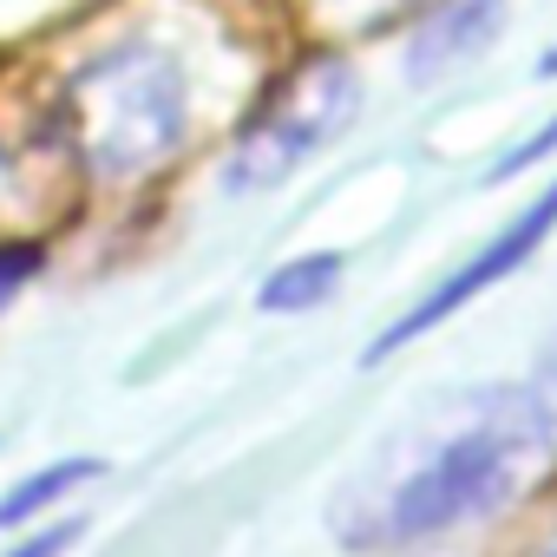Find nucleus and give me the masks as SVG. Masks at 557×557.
Here are the masks:
<instances>
[{"instance_id": "4", "label": "nucleus", "mask_w": 557, "mask_h": 557, "mask_svg": "<svg viewBox=\"0 0 557 557\" xmlns=\"http://www.w3.org/2000/svg\"><path fill=\"white\" fill-rule=\"evenodd\" d=\"M550 230H557V177H550V184H544V190H537V197H531V203H524L505 230H498V236H485V243H479V249H472L453 275H440V283H433V289H426L407 315H394V322L374 335L368 361H387V355H400L407 342H420V335L446 329V322H453L459 309H472L485 289H498L505 275H518V269L544 249V236H550Z\"/></svg>"}, {"instance_id": "14", "label": "nucleus", "mask_w": 557, "mask_h": 557, "mask_svg": "<svg viewBox=\"0 0 557 557\" xmlns=\"http://www.w3.org/2000/svg\"><path fill=\"white\" fill-rule=\"evenodd\" d=\"M537 66H544V73H550V79H557V47H550V53H544V60H537Z\"/></svg>"}, {"instance_id": "3", "label": "nucleus", "mask_w": 557, "mask_h": 557, "mask_svg": "<svg viewBox=\"0 0 557 557\" xmlns=\"http://www.w3.org/2000/svg\"><path fill=\"white\" fill-rule=\"evenodd\" d=\"M361 112V73L342 53H309L275 79L256 112L243 119L230 158H223V190L230 197H256L275 190L283 177H296L315 151H329Z\"/></svg>"}, {"instance_id": "2", "label": "nucleus", "mask_w": 557, "mask_h": 557, "mask_svg": "<svg viewBox=\"0 0 557 557\" xmlns=\"http://www.w3.org/2000/svg\"><path fill=\"white\" fill-rule=\"evenodd\" d=\"M60 145L92 184H138L190 138V79L171 47L125 34L86 53L53 99Z\"/></svg>"}, {"instance_id": "7", "label": "nucleus", "mask_w": 557, "mask_h": 557, "mask_svg": "<svg viewBox=\"0 0 557 557\" xmlns=\"http://www.w3.org/2000/svg\"><path fill=\"white\" fill-rule=\"evenodd\" d=\"M106 472V459H53V466H34L27 479H14L8 492H0V531H21V524H34L40 511H53V505H66L79 485H92Z\"/></svg>"}, {"instance_id": "8", "label": "nucleus", "mask_w": 557, "mask_h": 557, "mask_svg": "<svg viewBox=\"0 0 557 557\" xmlns=\"http://www.w3.org/2000/svg\"><path fill=\"white\" fill-rule=\"evenodd\" d=\"M309 21L342 34V40H361V34H381L387 21H400L407 8H426V0H302Z\"/></svg>"}, {"instance_id": "5", "label": "nucleus", "mask_w": 557, "mask_h": 557, "mask_svg": "<svg viewBox=\"0 0 557 557\" xmlns=\"http://www.w3.org/2000/svg\"><path fill=\"white\" fill-rule=\"evenodd\" d=\"M498 34H505V0H426L407 27L400 73L413 86H440L446 73L472 66Z\"/></svg>"}, {"instance_id": "13", "label": "nucleus", "mask_w": 557, "mask_h": 557, "mask_svg": "<svg viewBox=\"0 0 557 557\" xmlns=\"http://www.w3.org/2000/svg\"><path fill=\"white\" fill-rule=\"evenodd\" d=\"M544 368H550V381H557V335H550V348H544Z\"/></svg>"}, {"instance_id": "9", "label": "nucleus", "mask_w": 557, "mask_h": 557, "mask_svg": "<svg viewBox=\"0 0 557 557\" xmlns=\"http://www.w3.org/2000/svg\"><path fill=\"white\" fill-rule=\"evenodd\" d=\"M40 269H47V249H40L34 236H0V309L27 289Z\"/></svg>"}, {"instance_id": "1", "label": "nucleus", "mask_w": 557, "mask_h": 557, "mask_svg": "<svg viewBox=\"0 0 557 557\" xmlns=\"http://www.w3.org/2000/svg\"><path fill=\"white\" fill-rule=\"evenodd\" d=\"M557 459V407L537 387L485 381L420 407L335 492L329 531L348 550H413L505 511Z\"/></svg>"}, {"instance_id": "11", "label": "nucleus", "mask_w": 557, "mask_h": 557, "mask_svg": "<svg viewBox=\"0 0 557 557\" xmlns=\"http://www.w3.org/2000/svg\"><path fill=\"white\" fill-rule=\"evenodd\" d=\"M73 537H79V524H47V531H34L27 544H14L8 557H60V550L73 544Z\"/></svg>"}, {"instance_id": "12", "label": "nucleus", "mask_w": 557, "mask_h": 557, "mask_svg": "<svg viewBox=\"0 0 557 557\" xmlns=\"http://www.w3.org/2000/svg\"><path fill=\"white\" fill-rule=\"evenodd\" d=\"M524 557H557V531H550V537H537V544H531Z\"/></svg>"}, {"instance_id": "6", "label": "nucleus", "mask_w": 557, "mask_h": 557, "mask_svg": "<svg viewBox=\"0 0 557 557\" xmlns=\"http://www.w3.org/2000/svg\"><path fill=\"white\" fill-rule=\"evenodd\" d=\"M342 269H348L342 249H302V256L275 262V269L262 275L256 309H262V315H309V309H322V302L342 289Z\"/></svg>"}, {"instance_id": "10", "label": "nucleus", "mask_w": 557, "mask_h": 557, "mask_svg": "<svg viewBox=\"0 0 557 557\" xmlns=\"http://www.w3.org/2000/svg\"><path fill=\"white\" fill-rule=\"evenodd\" d=\"M544 158H557V112H550L524 145H511V151L492 164V177H518V171H531V164H544Z\"/></svg>"}]
</instances>
